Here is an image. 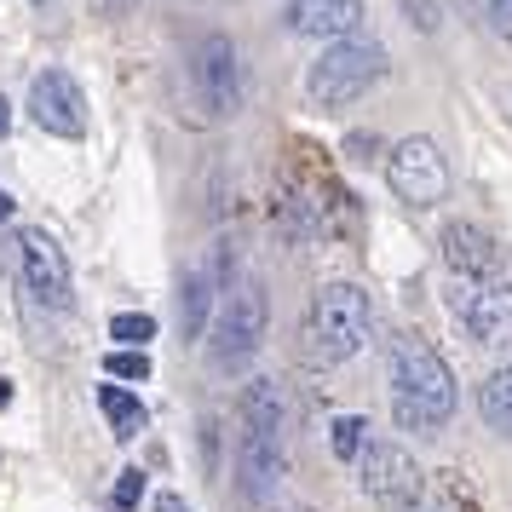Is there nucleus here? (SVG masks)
Masks as SVG:
<instances>
[{
  "label": "nucleus",
  "mask_w": 512,
  "mask_h": 512,
  "mask_svg": "<svg viewBox=\"0 0 512 512\" xmlns=\"http://www.w3.org/2000/svg\"><path fill=\"white\" fill-rule=\"evenodd\" d=\"M288 29L305 41H357L363 29V0H288Z\"/></svg>",
  "instance_id": "12"
},
{
  "label": "nucleus",
  "mask_w": 512,
  "mask_h": 512,
  "mask_svg": "<svg viewBox=\"0 0 512 512\" xmlns=\"http://www.w3.org/2000/svg\"><path fill=\"white\" fill-rule=\"evenodd\" d=\"M357 478H363V489H369L380 507H392V512H409L420 501V489H426L415 455L403 443H386V438H369V449L357 455Z\"/></svg>",
  "instance_id": "6"
},
{
  "label": "nucleus",
  "mask_w": 512,
  "mask_h": 512,
  "mask_svg": "<svg viewBox=\"0 0 512 512\" xmlns=\"http://www.w3.org/2000/svg\"><path fill=\"white\" fill-rule=\"evenodd\" d=\"M104 369H110V380H150V357L144 351H110Z\"/></svg>",
  "instance_id": "20"
},
{
  "label": "nucleus",
  "mask_w": 512,
  "mask_h": 512,
  "mask_svg": "<svg viewBox=\"0 0 512 512\" xmlns=\"http://www.w3.org/2000/svg\"><path fill=\"white\" fill-rule=\"evenodd\" d=\"M443 259H449V271H461V282H478V277H495L501 271V248H495V236L478 231V225H443Z\"/></svg>",
  "instance_id": "13"
},
{
  "label": "nucleus",
  "mask_w": 512,
  "mask_h": 512,
  "mask_svg": "<svg viewBox=\"0 0 512 512\" xmlns=\"http://www.w3.org/2000/svg\"><path fill=\"white\" fill-rule=\"evenodd\" d=\"M0 219H12V196L6 190H0Z\"/></svg>",
  "instance_id": "26"
},
{
  "label": "nucleus",
  "mask_w": 512,
  "mask_h": 512,
  "mask_svg": "<svg viewBox=\"0 0 512 512\" xmlns=\"http://www.w3.org/2000/svg\"><path fill=\"white\" fill-rule=\"evenodd\" d=\"M98 409L110 415V432L116 438H139L144 432V403L127 386H98Z\"/></svg>",
  "instance_id": "16"
},
{
  "label": "nucleus",
  "mask_w": 512,
  "mask_h": 512,
  "mask_svg": "<svg viewBox=\"0 0 512 512\" xmlns=\"http://www.w3.org/2000/svg\"><path fill=\"white\" fill-rule=\"evenodd\" d=\"M328 449H334L340 461H357V455L369 449V420L363 415H340L334 426H328Z\"/></svg>",
  "instance_id": "18"
},
{
  "label": "nucleus",
  "mask_w": 512,
  "mask_h": 512,
  "mask_svg": "<svg viewBox=\"0 0 512 512\" xmlns=\"http://www.w3.org/2000/svg\"><path fill=\"white\" fill-rule=\"evenodd\" d=\"M265 340V288L259 282H236L225 305H219V323L208 340V363L213 369H242Z\"/></svg>",
  "instance_id": "4"
},
{
  "label": "nucleus",
  "mask_w": 512,
  "mask_h": 512,
  "mask_svg": "<svg viewBox=\"0 0 512 512\" xmlns=\"http://www.w3.org/2000/svg\"><path fill=\"white\" fill-rule=\"evenodd\" d=\"M392 415L403 432H438L455 415V374L415 334L392 346Z\"/></svg>",
  "instance_id": "1"
},
{
  "label": "nucleus",
  "mask_w": 512,
  "mask_h": 512,
  "mask_svg": "<svg viewBox=\"0 0 512 512\" xmlns=\"http://www.w3.org/2000/svg\"><path fill=\"white\" fill-rule=\"evenodd\" d=\"M29 116H35V127L52 133V139H81V133H87V93L75 87V75L41 70L29 81Z\"/></svg>",
  "instance_id": "9"
},
{
  "label": "nucleus",
  "mask_w": 512,
  "mask_h": 512,
  "mask_svg": "<svg viewBox=\"0 0 512 512\" xmlns=\"http://www.w3.org/2000/svg\"><path fill=\"white\" fill-rule=\"evenodd\" d=\"M18 259H24L29 294L41 305H52V311H64L70 305V259H64V248L47 231H24L18 236Z\"/></svg>",
  "instance_id": "10"
},
{
  "label": "nucleus",
  "mask_w": 512,
  "mask_h": 512,
  "mask_svg": "<svg viewBox=\"0 0 512 512\" xmlns=\"http://www.w3.org/2000/svg\"><path fill=\"white\" fill-rule=\"evenodd\" d=\"M139 501H144V472L139 466H127V472L116 478V512H133Z\"/></svg>",
  "instance_id": "21"
},
{
  "label": "nucleus",
  "mask_w": 512,
  "mask_h": 512,
  "mask_svg": "<svg viewBox=\"0 0 512 512\" xmlns=\"http://www.w3.org/2000/svg\"><path fill=\"white\" fill-rule=\"evenodd\" d=\"M489 18L501 29H512V0H489Z\"/></svg>",
  "instance_id": "22"
},
{
  "label": "nucleus",
  "mask_w": 512,
  "mask_h": 512,
  "mask_svg": "<svg viewBox=\"0 0 512 512\" xmlns=\"http://www.w3.org/2000/svg\"><path fill=\"white\" fill-rule=\"evenodd\" d=\"M455 317L478 346H512V282L501 277H478L455 288Z\"/></svg>",
  "instance_id": "8"
},
{
  "label": "nucleus",
  "mask_w": 512,
  "mask_h": 512,
  "mask_svg": "<svg viewBox=\"0 0 512 512\" xmlns=\"http://www.w3.org/2000/svg\"><path fill=\"white\" fill-rule=\"evenodd\" d=\"M6 403H12V380H0V409H6Z\"/></svg>",
  "instance_id": "25"
},
{
  "label": "nucleus",
  "mask_w": 512,
  "mask_h": 512,
  "mask_svg": "<svg viewBox=\"0 0 512 512\" xmlns=\"http://www.w3.org/2000/svg\"><path fill=\"white\" fill-rule=\"evenodd\" d=\"M190 93L202 104V116H213V121L242 110V64H236L231 35H202L190 47Z\"/></svg>",
  "instance_id": "5"
},
{
  "label": "nucleus",
  "mask_w": 512,
  "mask_h": 512,
  "mask_svg": "<svg viewBox=\"0 0 512 512\" xmlns=\"http://www.w3.org/2000/svg\"><path fill=\"white\" fill-rule=\"evenodd\" d=\"M380 75H386V52L374 47V41H334V47L311 64L305 75V93L317 110H346L357 98L380 87Z\"/></svg>",
  "instance_id": "3"
},
{
  "label": "nucleus",
  "mask_w": 512,
  "mask_h": 512,
  "mask_svg": "<svg viewBox=\"0 0 512 512\" xmlns=\"http://www.w3.org/2000/svg\"><path fill=\"white\" fill-rule=\"evenodd\" d=\"M386 185L409 208H438L443 190H449V162H443V150L432 139H403L386 156Z\"/></svg>",
  "instance_id": "7"
},
{
  "label": "nucleus",
  "mask_w": 512,
  "mask_h": 512,
  "mask_svg": "<svg viewBox=\"0 0 512 512\" xmlns=\"http://www.w3.org/2000/svg\"><path fill=\"white\" fill-rule=\"evenodd\" d=\"M35 6H47V0H35Z\"/></svg>",
  "instance_id": "28"
},
{
  "label": "nucleus",
  "mask_w": 512,
  "mask_h": 512,
  "mask_svg": "<svg viewBox=\"0 0 512 512\" xmlns=\"http://www.w3.org/2000/svg\"><path fill=\"white\" fill-rule=\"evenodd\" d=\"M208 300H213V277L208 271H190L185 288H179V334H185V340L202 334V323H208Z\"/></svg>",
  "instance_id": "17"
},
{
  "label": "nucleus",
  "mask_w": 512,
  "mask_h": 512,
  "mask_svg": "<svg viewBox=\"0 0 512 512\" xmlns=\"http://www.w3.org/2000/svg\"><path fill=\"white\" fill-rule=\"evenodd\" d=\"M98 6H104V12H121V6H133V0H98Z\"/></svg>",
  "instance_id": "27"
},
{
  "label": "nucleus",
  "mask_w": 512,
  "mask_h": 512,
  "mask_svg": "<svg viewBox=\"0 0 512 512\" xmlns=\"http://www.w3.org/2000/svg\"><path fill=\"white\" fill-rule=\"evenodd\" d=\"M156 512H185V495H179V489H167V495H156Z\"/></svg>",
  "instance_id": "23"
},
{
  "label": "nucleus",
  "mask_w": 512,
  "mask_h": 512,
  "mask_svg": "<svg viewBox=\"0 0 512 512\" xmlns=\"http://www.w3.org/2000/svg\"><path fill=\"white\" fill-rule=\"evenodd\" d=\"M110 340H121V351H144V340H156V317L150 311H121V317H110Z\"/></svg>",
  "instance_id": "19"
},
{
  "label": "nucleus",
  "mask_w": 512,
  "mask_h": 512,
  "mask_svg": "<svg viewBox=\"0 0 512 512\" xmlns=\"http://www.w3.org/2000/svg\"><path fill=\"white\" fill-rule=\"evenodd\" d=\"M369 294L357 282H328L311 294V311H305V328H300V357L317 363V369H334L363 351L369 340Z\"/></svg>",
  "instance_id": "2"
},
{
  "label": "nucleus",
  "mask_w": 512,
  "mask_h": 512,
  "mask_svg": "<svg viewBox=\"0 0 512 512\" xmlns=\"http://www.w3.org/2000/svg\"><path fill=\"white\" fill-rule=\"evenodd\" d=\"M288 478V455H282V438H265V432H242L236 438V489L248 501H271Z\"/></svg>",
  "instance_id": "11"
},
{
  "label": "nucleus",
  "mask_w": 512,
  "mask_h": 512,
  "mask_svg": "<svg viewBox=\"0 0 512 512\" xmlns=\"http://www.w3.org/2000/svg\"><path fill=\"white\" fill-rule=\"evenodd\" d=\"M478 415H484L495 432H507L512 438V363H501V369L478 386Z\"/></svg>",
  "instance_id": "15"
},
{
  "label": "nucleus",
  "mask_w": 512,
  "mask_h": 512,
  "mask_svg": "<svg viewBox=\"0 0 512 512\" xmlns=\"http://www.w3.org/2000/svg\"><path fill=\"white\" fill-rule=\"evenodd\" d=\"M242 432H265V438L288 432V397H282L277 380H254L242 392Z\"/></svg>",
  "instance_id": "14"
},
{
  "label": "nucleus",
  "mask_w": 512,
  "mask_h": 512,
  "mask_svg": "<svg viewBox=\"0 0 512 512\" xmlns=\"http://www.w3.org/2000/svg\"><path fill=\"white\" fill-rule=\"evenodd\" d=\"M6 127H12V104L0 98V139H6Z\"/></svg>",
  "instance_id": "24"
}]
</instances>
